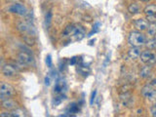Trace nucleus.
I'll use <instances>...</instances> for the list:
<instances>
[{
	"mask_svg": "<svg viewBox=\"0 0 156 117\" xmlns=\"http://www.w3.org/2000/svg\"><path fill=\"white\" fill-rule=\"evenodd\" d=\"M128 41L133 47H140L145 44V36L140 31H132L129 34Z\"/></svg>",
	"mask_w": 156,
	"mask_h": 117,
	"instance_id": "obj_1",
	"label": "nucleus"
},
{
	"mask_svg": "<svg viewBox=\"0 0 156 117\" xmlns=\"http://www.w3.org/2000/svg\"><path fill=\"white\" fill-rule=\"evenodd\" d=\"M14 94L15 89L13 86L8 84V83H2L0 86V98H1V101L11 98Z\"/></svg>",
	"mask_w": 156,
	"mask_h": 117,
	"instance_id": "obj_2",
	"label": "nucleus"
},
{
	"mask_svg": "<svg viewBox=\"0 0 156 117\" xmlns=\"http://www.w3.org/2000/svg\"><path fill=\"white\" fill-rule=\"evenodd\" d=\"M18 30L22 33L23 35H35L34 27L30 23H26V21H20L18 23Z\"/></svg>",
	"mask_w": 156,
	"mask_h": 117,
	"instance_id": "obj_3",
	"label": "nucleus"
},
{
	"mask_svg": "<svg viewBox=\"0 0 156 117\" xmlns=\"http://www.w3.org/2000/svg\"><path fill=\"white\" fill-rule=\"evenodd\" d=\"M140 60L143 63H146V64H153L156 63V55L153 53L152 51H150L149 49L147 50L142 52V54H140Z\"/></svg>",
	"mask_w": 156,
	"mask_h": 117,
	"instance_id": "obj_4",
	"label": "nucleus"
},
{
	"mask_svg": "<svg viewBox=\"0 0 156 117\" xmlns=\"http://www.w3.org/2000/svg\"><path fill=\"white\" fill-rule=\"evenodd\" d=\"M18 61H20L22 66H26V64H31L33 63V58L30 52L22 51L18 55Z\"/></svg>",
	"mask_w": 156,
	"mask_h": 117,
	"instance_id": "obj_5",
	"label": "nucleus"
},
{
	"mask_svg": "<svg viewBox=\"0 0 156 117\" xmlns=\"http://www.w3.org/2000/svg\"><path fill=\"white\" fill-rule=\"evenodd\" d=\"M9 11L11 13L20 15V16H26L27 15V10L26 8L24 7L23 4H20V3H17V4H14L9 7Z\"/></svg>",
	"mask_w": 156,
	"mask_h": 117,
	"instance_id": "obj_6",
	"label": "nucleus"
},
{
	"mask_svg": "<svg viewBox=\"0 0 156 117\" xmlns=\"http://www.w3.org/2000/svg\"><path fill=\"white\" fill-rule=\"evenodd\" d=\"M142 95L145 98H148L150 101H155L156 100V89L151 88L150 86H145L142 90Z\"/></svg>",
	"mask_w": 156,
	"mask_h": 117,
	"instance_id": "obj_7",
	"label": "nucleus"
},
{
	"mask_svg": "<svg viewBox=\"0 0 156 117\" xmlns=\"http://www.w3.org/2000/svg\"><path fill=\"white\" fill-rule=\"evenodd\" d=\"M2 73L6 77H15L18 74V69L12 64H5L2 67Z\"/></svg>",
	"mask_w": 156,
	"mask_h": 117,
	"instance_id": "obj_8",
	"label": "nucleus"
},
{
	"mask_svg": "<svg viewBox=\"0 0 156 117\" xmlns=\"http://www.w3.org/2000/svg\"><path fill=\"white\" fill-rule=\"evenodd\" d=\"M66 88H67V86H66V82L65 80L57 79L56 84H55V87H54V92L56 94H63V93H65Z\"/></svg>",
	"mask_w": 156,
	"mask_h": 117,
	"instance_id": "obj_9",
	"label": "nucleus"
},
{
	"mask_svg": "<svg viewBox=\"0 0 156 117\" xmlns=\"http://www.w3.org/2000/svg\"><path fill=\"white\" fill-rule=\"evenodd\" d=\"M2 107L4 109H7V110H14L18 108V104L16 101L10 100V98H6V100L2 101V103H1Z\"/></svg>",
	"mask_w": 156,
	"mask_h": 117,
	"instance_id": "obj_10",
	"label": "nucleus"
},
{
	"mask_svg": "<svg viewBox=\"0 0 156 117\" xmlns=\"http://www.w3.org/2000/svg\"><path fill=\"white\" fill-rule=\"evenodd\" d=\"M135 27L139 30H145L148 27V21L146 19H137L134 21Z\"/></svg>",
	"mask_w": 156,
	"mask_h": 117,
	"instance_id": "obj_11",
	"label": "nucleus"
},
{
	"mask_svg": "<svg viewBox=\"0 0 156 117\" xmlns=\"http://www.w3.org/2000/svg\"><path fill=\"white\" fill-rule=\"evenodd\" d=\"M85 29L80 24H78V26H75V29H74V32H73V34H74L76 40H81L82 38H84L85 36Z\"/></svg>",
	"mask_w": 156,
	"mask_h": 117,
	"instance_id": "obj_12",
	"label": "nucleus"
},
{
	"mask_svg": "<svg viewBox=\"0 0 156 117\" xmlns=\"http://www.w3.org/2000/svg\"><path fill=\"white\" fill-rule=\"evenodd\" d=\"M140 50L139 47H133L129 49L128 51V57H129L131 60H137V58L140 57Z\"/></svg>",
	"mask_w": 156,
	"mask_h": 117,
	"instance_id": "obj_13",
	"label": "nucleus"
},
{
	"mask_svg": "<svg viewBox=\"0 0 156 117\" xmlns=\"http://www.w3.org/2000/svg\"><path fill=\"white\" fill-rule=\"evenodd\" d=\"M151 70H152V67H151L150 64H147L146 66L142 67V68L140 69V77L147 78L148 76H150V74H151Z\"/></svg>",
	"mask_w": 156,
	"mask_h": 117,
	"instance_id": "obj_14",
	"label": "nucleus"
},
{
	"mask_svg": "<svg viewBox=\"0 0 156 117\" xmlns=\"http://www.w3.org/2000/svg\"><path fill=\"white\" fill-rule=\"evenodd\" d=\"M66 97L65 93H63V94H58V96L55 97L54 100H53V106H59V104L62 103L63 101L66 100Z\"/></svg>",
	"mask_w": 156,
	"mask_h": 117,
	"instance_id": "obj_15",
	"label": "nucleus"
},
{
	"mask_svg": "<svg viewBox=\"0 0 156 117\" xmlns=\"http://www.w3.org/2000/svg\"><path fill=\"white\" fill-rule=\"evenodd\" d=\"M80 111V107H79V104L77 103H71L69 104L68 108H67V113H70V114H75V113H78Z\"/></svg>",
	"mask_w": 156,
	"mask_h": 117,
	"instance_id": "obj_16",
	"label": "nucleus"
},
{
	"mask_svg": "<svg viewBox=\"0 0 156 117\" xmlns=\"http://www.w3.org/2000/svg\"><path fill=\"white\" fill-rule=\"evenodd\" d=\"M52 19H53V13H52L51 10H49L45 15V26L47 29H50L52 24Z\"/></svg>",
	"mask_w": 156,
	"mask_h": 117,
	"instance_id": "obj_17",
	"label": "nucleus"
},
{
	"mask_svg": "<svg viewBox=\"0 0 156 117\" xmlns=\"http://www.w3.org/2000/svg\"><path fill=\"white\" fill-rule=\"evenodd\" d=\"M128 11L133 15L139 14L140 11V8L139 4H137V3H132V4H130L129 7H128Z\"/></svg>",
	"mask_w": 156,
	"mask_h": 117,
	"instance_id": "obj_18",
	"label": "nucleus"
},
{
	"mask_svg": "<svg viewBox=\"0 0 156 117\" xmlns=\"http://www.w3.org/2000/svg\"><path fill=\"white\" fill-rule=\"evenodd\" d=\"M143 12L145 13V15H154V14H156V5H154V4L147 5L145 8Z\"/></svg>",
	"mask_w": 156,
	"mask_h": 117,
	"instance_id": "obj_19",
	"label": "nucleus"
},
{
	"mask_svg": "<svg viewBox=\"0 0 156 117\" xmlns=\"http://www.w3.org/2000/svg\"><path fill=\"white\" fill-rule=\"evenodd\" d=\"M145 45L146 46V48L149 49V50H155L156 49V39L154 37H152L151 39L145 41Z\"/></svg>",
	"mask_w": 156,
	"mask_h": 117,
	"instance_id": "obj_20",
	"label": "nucleus"
},
{
	"mask_svg": "<svg viewBox=\"0 0 156 117\" xmlns=\"http://www.w3.org/2000/svg\"><path fill=\"white\" fill-rule=\"evenodd\" d=\"M74 29H75V26H73V24H68L65 30L63 31V36H68L70 34H72L73 32H74Z\"/></svg>",
	"mask_w": 156,
	"mask_h": 117,
	"instance_id": "obj_21",
	"label": "nucleus"
},
{
	"mask_svg": "<svg viewBox=\"0 0 156 117\" xmlns=\"http://www.w3.org/2000/svg\"><path fill=\"white\" fill-rule=\"evenodd\" d=\"M24 40L27 45H34L35 44V38L33 35H24Z\"/></svg>",
	"mask_w": 156,
	"mask_h": 117,
	"instance_id": "obj_22",
	"label": "nucleus"
},
{
	"mask_svg": "<svg viewBox=\"0 0 156 117\" xmlns=\"http://www.w3.org/2000/svg\"><path fill=\"white\" fill-rule=\"evenodd\" d=\"M147 32L148 35L154 36L156 34V24H150L147 27Z\"/></svg>",
	"mask_w": 156,
	"mask_h": 117,
	"instance_id": "obj_23",
	"label": "nucleus"
},
{
	"mask_svg": "<svg viewBox=\"0 0 156 117\" xmlns=\"http://www.w3.org/2000/svg\"><path fill=\"white\" fill-rule=\"evenodd\" d=\"M53 78H54V76L51 74V72H50V73H48V74L45 76L44 83H45V85L47 86V87H49V86L51 85L52 81H53Z\"/></svg>",
	"mask_w": 156,
	"mask_h": 117,
	"instance_id": "obj_24",
	"label": "nucleus"
},
{
	"mask_svg": "<svg viewBox=\"0 0 156 117\" xmlns=\"http://www.w3.org/2000/svg\"><path fill=\"white\" fill-rule=\"evenodd\" d=\"M78 71L80 72L82 75L87 76L90 70H89V68H88V67H86L85 66H79V67H78Z\"/></svg>",
	"mask_w": 156,
	"mask_h": 117,
	"instance_id": "obj_25",
	"label": "nucleus"
},
{
	"mask_svg": "<svg viewBox=\"0 0 156 117\" xmlns=\"http://www.w3.org/2000/svg\"><path fill=\"white\" fill-rule=\"evenodd\" d=\"M145 19L149 24H156V14H154V15H146Z\"/></svg>",
	"mask_w": 156,
	"mask_h": 117,
	"instance_id": "obj_26",
	"label": "nucleus"
},
{
	"mask_svg": "<svg viewBox=\"0 0 156 117\" xmlns=\"http://www.w3.org/2000/svg\"><path fill=\"white\" fill-rule=\"evenodd\" d=\"M131 89H132V85H129V84H127V85H125L123 86V87L121 88V94H123V93H130V91H131Z\"/></svg>",
	"mask_w": 156,
	"mask_h": 117,
	"instance_id": "obj_27",
	"label": "nucleus"
},
{
	"mask_svg": "<svg viewBox=\"0 0 156 117\" xmlns=\"http://www.w3.org/2000/svg\"><path fill=\"white\" fill-rule=\"evenodd\" d=\"M100 26V24L99 23H97L96 24H95L93 30H92V31L89 33V35H88V36H89V37H91V36L93 35V34H95V33H96V32L99 31V30H100V27H99V26Z\"/></svg>",
	"mask_w": 156,
	"mask_h": 117,
	"instance_id": "obj_28",
	"label": "nucleus"
},
{
	"mask_svg": "<svg viewBox=\"0 0 156 117\" xmlns=\"http://www.w3.org/2000/svg\"><path fill=\"white\" fill-rule=\"evenodd\" d=\"M45 61H46V64H47V66L48 67H52V57H51V55H48L47 57H46V60H45Z\"/></svg>",
	"mask_w": 156,
	"mask_h": 117,
	"instance_id": "obj_29",
	"label": "nucleus"
},
{
	"mask_svg": "<svg viewBox=\"0 0 156 117\" xmlns=\"http://www.w3.org/2000/svg\"><path fill=\"white\" fill-rule=\"evenodd\" d=\"M96 96H97V90H94V92L91 95V98H90V104L91 106H93L94 104V101H95V100H96Z\"/></svg>",
	"mask_w": 156,
	"mask_h": 117,
	"instance_id": "obj_30",
	"label": "nucleus"
},
{
	"mask_svg": "<svg viewBox=\"0 0 156 117\" xmlns=\"http://www.w3.org/2000/svg\"><path fill=\"white\" fill-rule=\"evenodd\" d=\"M1 117H13V114H12V112H2L1 114H0Z\"/></svg>",
	"mask_w": 156,
	"mask_h": 117,
	"instance_id": "obj_31",
	"label": "nucleus"
},
{
	"mask_svg": "<svg viewBox=\"0 0 156 117\" xmlns=\"http://www.w3.org/2000/svg\"><path fill=\"white\" fill-rule=\"evenodd\" d=\"M150 113H151V115H152V116L156 117V106H154L153 107H151V109H150Z\"/></svg>",
	"mask_w": 156,
	"mask_h": 117,
	"instance_id": "obj_32",
	"label": "nucleus"
},
{
	"mask_svg": "<svg viewBox=\"0 0 156 117\" xmlns=\"http://www.w3.org/2000/svg\"><path fill=\"white\" fill-rule=\"evenodd\" d=\"M76 61H77V58L73 57L71 60H70V64H71V66H74V64L76 63Z\"/></svg>",
	"mask_w": 156,
	"mask_h": 117,
	"instance_id": "obj_33",
	"label": "nucleus"
},
{
	"mask_svg": "<svg viewBox=\"0 0 156 117\" xmlns=\"http://www.w3.org/2000/svg\"><path fill=\"white\" fill-rule=\"evenodd\" d=\"M150 84H151L152 86H155V85H156V78H155V79H153V80H152V81H151V83H150Z\"/></svg>",
	"mask_w": 156,
	"mask_h": 117,
	"instance_id": "obj_34",
	"label": "nucleus"
},
{
	"mask_svg": "<svg viewBox=\"0 0 156 117\" xmlns=\"http://www.w3.org/2000/svg\"><path fill=\"white\" fill-rule=\"evenodd\" d=\"M140 1H142V2H148V1H150V0H140Z\"/></svg>",
	"mask_w": 156,
	"mask_h": 117,
	"instance_id": "obj_35",
	"label": "nucleus"
},
{
	"mask_svg": "<svg viewBox=\"0 0 156 117\" xmlns=\"http://www.w3.org/2000/svg\"><path fill=\"white\" fill-rule=\"evenodd\" d=\"M155 106H156V103H155Z\"/></svg>",
	"mask_w": 156,
	"mask_h": 117,
	"instance_id": "obj_36",
	"label": "nucleus"
}]
</instances>
